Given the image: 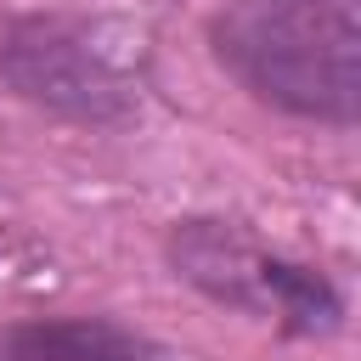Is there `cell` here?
I'll list each match as a JSON object with an SVG mask.
<instances>
[{
  "instance_id": "1",
  "label": "cell",
  "mask_w": 361,
  "mask_h": 361,
  "mask_svg": "<svg viewBox=\"0 0 361 361\" xmlns=\"http://www.w3.org/2000/svg\"><path fill=\"white\" fill-rule=\"evenodd\" d=\"M203 45L254 107L338 135L361 124V0H220Z\"/></svg>"
},
{
  "instance_id": "2",
  "label": "cell",
  "mask_w": 361,
  "mask_h": 361,
  "mask_svg": "<svg viewBox=\"0 0 361 361\" xmlns=\"http://www.w3.org/2000/svg\"><path fill=\"white\" fill-rule=\"evenodd\" d=\"M0 90L68 130H130L147 113V51L102 17L34 6L0 17Z\"/></svg>"
},
{
  "instance_id": "3",
  "label": "cell",
  "mask_w": 361,
  "mask_h": 361,
  "mask_svg": "<svg viewBox=\"0 0 361 361\" xmlns=\"http://www.w3.org/2000/svg\"><path fill=\"white\" fill-rule=\"evenodd\" d=\"M164 265L180 288H192L214 310L265 322L271 333H282L293 344L333 338L350 322V293L327 265H316L282 243H265L237 214L169 220L164 226Z\"/></svg>"
},
{
  "instance_id": "4",
  "label": "cell",
  "mask_w": 361,
  "mask_h": 361,
  "mask_svg": "<svg viewBox=\"0 0 361 361\" xmlns=\"http://www.w3.org/2000/svg\"><path fill=\"white\" fill-rule=\"evenodd\" d=\"M0 361H175V350L107 310H39L0 322Z\"/></svg>"
}]
</instances>
